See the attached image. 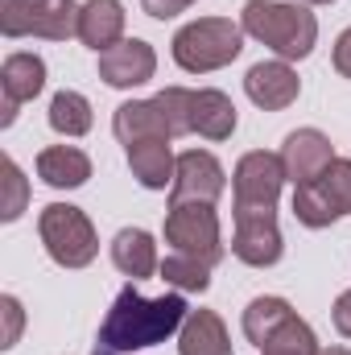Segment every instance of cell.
<instances>
[{
	"label": "cell",
	"instance_id": "obj_28",
	"mask_svg": "<svg viewBox=\"0 0 351 355\" xmlns=\"http://www.w3.org/2000/svg\"><path fill=\"white\" fill-rule=\"evenodd\" d=\"M190 4H198V0H141V8H145L153 21H170L178 12H186Z\"/></svg>",
	"mask_w": 351,
	"mask_h": 355
},
{
	"label": "cell",
	"instance_id": "obj_7",
	"mask_svg": "<svg viewBox=\"0 0 351 355\" xmlns=\"http://www.w3.org/2000/svg\"><path fill=\"white\" fill-rule=\"evenodd\" d=\"M166 244L182 252V257H194L203 265H219L223 261V236H219V211L215 202H170L166 211Z\"/></svg>",
	"mask_w": 351,
	"mask_h": 355
},
{
	"label": "cell",
	"instance_id": "obj_30",
	"mask_svg": "<svg viewBox=\"0 0 351 355\" xmlns=\"http://www.w3.org/2000/svg\"><path fill=\"white\" fill-rule=\"evenodd\" d=\"M331 62H335V71L351 79V25L339 33V42H335V54H331Z\"/></svg>",
	"mask_w": 351,
	"mask_h": 355
},
{
	"label": "cell",
	"instance_id": "obj_9",
	"mask_svg": "<svg viewBox=\"0 0 351 355\" xmlns=\"http://www.w3.org/2000/svg\"><path fill=\"white\" fill-rule=\"evenodd\" d=\"M228 190V174L215 153L207 149H186L178 153V174L170 186V202H219Z\"/></svg>",
	"mask_w": 351,
	"mask_h": 355
},
{
	"label": "cell",
	"instance_id": "obj_2",
	"mask_svg": "<svg viewBox=\"0 0 351 355\" xmlns=\"http://www.w3.org/2000/svg\"><path fill=\"white\" fill-rule=\"evenodd\" d=\"M186 314L190 310H186V297L178 289L174 293H162V297H145L128 281L116 293L112 310L103 314L91 355H132V352H145V347H157L174 331H182Z\"/></svg>",
	"mask_w": 351,
	"mask_h": 355
},
{
	"label": "cell",
	"instance_id": "obj_17",
	"mask_svg": "<svg viewBox=\"0 0 351 355\" xmlns=\"http://www.w3.org/2000/svg\"><path fill=\"white\" fill-rule=\"evenodd\" d=\"M178 355H232L223 318L215 310H190L178 331Z\"/></svg>",
	"mask_w": 351,
	"mask_h": 355
},
{
	"label": "cell",
	"instance_id": "obj_29",
	"mask_svg": "<svg viewBox=\"0 0 351 355\" xmlns=\"http://www.w3.org/2000/svg\"><path fill=\"white\" fill-rule=\"evenodd\" d=\"M331 318H335V331H339L343 339H351V289L335 297V306H331Z\"/></svg>",
	"mask_w": 351,
	"mask_h": 355
},
{
	"label": "cell",
	"instance_id": "obj_22",
	"mask_svg": "<svg viewBox=\"0 0 351 355\" xmlns=\"http://www.w3.org/2000/svg\"><path fill=\"white\" fill-rule=\"evenodd\" d=\"M50 128L58 137H83L91 132V103L79 91H58L50 99Z\"/></svg>",
	"mask_w": 351,
	"mask_h": 355
},
{
	"label": "cell",
	"instance_id": "obj_23",
	"mask_svg": "<svg viewBox=\"0 0 351 355\" xmlns=\"http://www.w3.org/2000/svg\"><path fill=\"white\" fill-rule=\"evenodd\" d=\"M157 272H162L166 285H174L178 293H207L211 289V265H203L194 257H182V252H170Z\"/></svg>",
	"mask_w": 351,
	"mask_h": 355
},
{
	"label": "cell",
	"instance_id": "obj_14",
	"mask_svg": "<svg viewBox=\"0 0 351 355\" xmlns=\"http://www.w3.org/2000/svg\"><path fill=\"white\" fill-rule=\"evenodd\" d=\"M112 132L116 141L128 149V145H141V141H174L170 137V124L162 116V107L153 99H128L116 107L112 116Z\"/></svg>",
	"mask_w": 351,
	"mask_h": 355
},
{
	"label": "cell",
	"instance_id": "obj_6",
	"mask_svg": "<svg viewBox=\"0 0 351 355\" xmlns=\"http://www.w3.org/2000/svg\"><path fill=\"white\" fill-rule=\"evenodd\" d=\"M79 8L83 4H75V0H4L0 33L8 42H17V37L67 42V37H79Z\"/></svg>",
	"mask_w": 351,
	"mask_h": 355
},
{
	"label": "cell",
	"instance_id": "obj_31",
	"mask_svg": "<svg viewBox=\"0 0 351 355\" xmlns=\"http://www.w3.org/2000/svg\"><path fill=\"white\" fill-rule=\"evenodd\" d=\"M318 355H351V352H348V347H323Z\"/></svg>",
	"mask_w": 351,
	"mask_h": 355
},
{
	"label": "cell",
	"instance_id": "obj_16",
	"mask_svg": "<svg viewBox=\"0 0 351 355\" xmlns=\"http://www.w3.org/2000/svg\"><path fill=\"white\" fill-rule=\"evenodd\" d=\"M190 124L203 141H228L236 132V103L219 87H198L190 99Z\"/></svg>",
	"mask_w": 351,
	"mask_h": 355
},
{
	"label": "cell",
	"instance_id": "obj_5",
	"mask_svg": "<svg viewBox=\"0 0 351 355\" xmlns=\"http://www.w3.org/2000/svg\"><path fill=\"white\" fill-rule=\"evenodd\" d=\"M37 236L46 244V257L62 268H87L99 257L95 223L71 202H50L37 215Z\"/></svg>",
	"mask_w": 351,
	"mask_h": 355
},
{
	"label": "cell",
	"instance_id": "obj_21",
	"mask_svg": "<svg viewBox=\"0 0 351 355\" xmlns=\"http://www.w3.org/2000/svg\"><path fill=\"white\" fill-rule=\"evenodd\" d=\"M289 318H293V306H289L285 297H252L240 327H244V339H248L252 347H264Z\"/></svg>",
	"mask_w": 351,
	"mask_h": 355
},
{
	"label": "cell",
	"instance_id": "obj_12",
	"mask_svg": "<svg viewBox=\"0 0 351 355\" xmlns=\"http://www.w3.org/2000/svg\"><path fill=\"white\" fill-rule=\"evenodd\" d=\"M42 87H46V62L37 54H29V50L8 54L4 67H0V91H4V116H0V124L8 128L17 120V107L25 99H37Z\"/></svg>",
	"mask_w": 351,
	"mask_h": 355
},
{
	"label": "cell",
	"instance_id": "obj_4",
	"mask_svg": "<svg viewBox=\"0 0 351 355\" xmlns=\"http://www.w3.org/2000/svg\"><path fill=\"white\" fill-rule=\"evenodd\" d=\"M244 50V25L232 17H198L182 25L170 42V54L186 75H211L228 62H236Z\"/></svg>",
	"mask_w": 351,
	"mask_h": 355
},
{
	"label": "cell",
	"instance_id": "obj_3",
	"mask_svg": "<svg viewBox=\"0 0 351 355\" xmlns=\"http://www.w3.org/2000/svg\"><path fill=\"white\" fill-rule=\"evenodd\" d=\"M240 25L248 37H257L268 46L277 58L298 62L310 58L314 42H318V17L310 12V4H289V0H248L240 12Z\"/></svg>",
	"mask_w": 351,
	"mask_h": 355
},
{
	"label": "cell",
	"instance_id": "obj_25",
	"mask_svg": "<svg viewBox=\"0 0 351 355\" xmlns=\"http://www.w3.org/2000/svg\"><path fill=\"white\" fill-rule=\"evenodd\" d=\"M190 99H194V91L190 87H166L153 95V103L162 107V116H166V124H170V137H190L194 132V124H190Z\"/></svg>",
	"mask_w": 351,
	"mask_h": 355
},
{
	"label": "cell",
	"instance_id": "obj_20",
	"mask_svg": "<svg viewBox=\"0 0 351 355\" xmlns=\"http://www.w3.org/2000/svg\"><path fill=\"white\" fill-rule=\"evenodd\" d=\"M37 178L54 190H79L91 178V157L75 145H50L37 153Z\"/></svg>",
	"mask_w": 351,
	"mask_h": 355
},
{
	"label": "cell",
	"instance_id": "obj_32",
	"mask_svg": "<svg viewBox=\"0 0 351 355\" xmlns=\"http://www.w3.org/2000/svg\"><path fill=\"white\" fill-rule=\"evenodd\" d=\"M306 4H335V0H306Z\"/></svg>",
	"mask_w": 351,
	"mask_h": 355
},
{
	"label": "cell",
	"instance_id": "obj_8",
	"mask_svg": "<svg viewBox=\"0 0 351 355\" xmlns=\"http://www.w3.org/2000/svg\"><path fill=\"white\" fill-rule=\"evenodd\" d=\"M293 215L310 232H323L335 219L351 215V162L348 157H335L314 182L293 186Z\"/></svg>",
	"mask_w": 351,
	"mask_h": 355
},
{
	"label": "cell",
	"instance_id": "obj_15",
	"mask_svg": "<svg viewBox=\"0 0 351 355\" xmlns=\"http://www.w3.org/2000/svg\"><path fill=\"white\" fill-rule=\"evenodd\" d=\"M79 42L95 54L124 42V4L120 0H87L79 8Z\"/></svg>",
	"mask_w": 351,
	"mask_h": 355
},
{
	"label": "cell",
	"instance_id": "obj_19",
	"mask_svg": "<svg viewBox=\"0 0 351 355\" xmlns=\"http://www.w3.org/2000/svg\"><path fill=\"white\" fill-rule=\"evenodd\" d=\"M128 170L132 178L145 186V190H166L174 186L178 174V157L170 149V141H141V145H128Z\"/></svg>",
	"mask_w": 351,
	"mask_h": 355
},
{
	"label": "cell",
	"instance_id": "obj_27",
	"mask_svg": "<svg viewBox=\"0 0 351 355\" xmlns=\"http://www.w3.org/2000/svg\"><path fill=\"white\" fill-rule=\"evenodd\" d=\"M0 314H4V339H0V347H12V343L21 339V327H25L21 302H17L12 293H4V297H0Z\"/></svg>",
	"mask_w": 351,
	"mask_h": 355
},
{
	"label": "cell",
	"instance_id": "obj_10",
	"mask_svg": "<svg viewBox=\"0 0 351 355\" xmlns=\"http://www.w3.org/2000/svg\"><path fill=\"white\" fill-rule=\"evenodd\" d=\"M153 75H157V54H153V46L141 42V37H124L120 46H112V50L99 54V79L116 91L141 87V83H149Z\"/></svg>",
	"mask_w": 351,
	"mask_h": 355
},
{
	"label": "cell",
	"instance_id": "obj_1",
	"mask_svg": "<svg viewBox=\"0 0 351 355\" xmlns=\"http://www.w3.org/2000/svg\"><path fill=\"white\" fill-rule=\"evenodd\" d=\"M281 153L252 149L236 162L232 174V211H236V232H232V257L248 268H273L285 252L281 227H277V198L285 186Z\"/></svg>",
	"mask_w": 351,
	"mask_h": 355
},
{
	"label": "cell",
	"instance_id": "obj_26",
	"mask_svg": "<svg viewBox=\"0 0 351 355\" xmlns=\"http://www.w3.org/2000/svg\"><path fill=\"white\" fill-rule=\"evenodd\" d=\"M25 202H29V182H25L21 166H17L12 157H4V202H0V219H4V223L21 219Z\"/></svg>",
	"mask_w": 351,
	"mask_h": 355
},
{
	"label": "cell",
	"instance_id": "obj_24",
	"mask_svg": "<svg viewBox=\"0 0 351 355\" xmlns=\"http://www.w3.org/2000/svg\"><path fill=\"white\" fill-rule=\"evenodd\" d=\"M323 347H318V339H314V331H310V322L306 318H289L268 343L261 347V355H318Z\"/></svg>",
	"mask_w": 351,
	"mask_h": 355
},
{
	"label": "cell",
	"instance_id": "obj_11",
	"mask_svg": "<svg viewBox=\"0 0 351 355\" xmlns=\"http://www.w3.org/2000/svg\"><path fill=\"white\" fill-rule=\"evenodd\" d=\"M331 162H335L331 137L318 132V128H298V132H289L285 145H281V166H285V178H289L293 186L314 182Z\"/></svg>",
	"mask_w": 351,
	"mask_h": 355
},
{
	"label": "cell",
	"instance_id": "obj_13",
	"mask_svg": "<svg viewBox=\"0 0 351 355\" xmlns=\"http://www.w3.org/2000/svg\"><path fill=\"white\" fill-rule=\"evenodd\" d=\"M244 91H248V99L257 107H264V112H285L302 95V79H298V71L285 58H273V62H257L244 75Z\"/></svg>",
	"mask_w": 351,
	"mask_h": 355
},
{
	"label": "cell",
	"instance_id": "obj_18",
	"mask_svg": "<svg viewBox=\"0 0 351 355\" xmlns=\"http://www.w3.org/2000/svg\"><path fill=\"white\" fill-rule=\"evenodd\" d=\"M112 265L120 268L124 277H132V281H149V277L162 268L153 236H149L145 227H124V232H116V240H112Z\"/></svg>",
	"mask_w": 351,
	"mask_h": 355
}]
</instances>
